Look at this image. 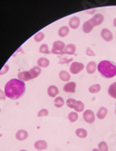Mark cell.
I'll list each match as a JSON object with an SVG mask.
<instances>
[{"instance_id":"cell-10","label":"cell","mask_w":116,"mask_h":151,"mask_svg":"<svg viewBox=\"0 0 116 151\" xmlns=\"http://www.w3.org/2000/svg\"><path fill=\"white\" fill-rule=\"evenodd\" d=\"M80 19L78 17H76V16H73L70 19V21H69V26H70V28H72V29H77L79 27V25H80Z\"/></svg>"},{"instance_id":"cell-32","label":"cell","mask_w":116,"mask_h":151,"mask_svg":"<svg viewBox=\"0 0 116 151\" xmlns=\"http://www.w3.org/2000/svg\"><path fill=\"white\" fill-rule=\"evenodd\" d=\"M48 114H49V112H48V110L47 109H42L39 110V112L37 113V116L41 118V117H46Z\"/></svg>"},{"instance_id":"cell-39","label":"cell","mask_w":116,"mask_h":151,"mask_svg":"<svg viewBox=\"0 0 116 151\" xmlns=\"http://www.w3.org/2000/svg\"><path fill=\"white\" fill-rule=\"evenodd\" d=\"M92 151H99V148H94Z\"/></svg>"},{"instance_id":"cell-42","label":"cell","mask_w":116,"mask_h":151,"mask_svg":"<svg viewBox=\"0 0 116 151\" xmlns=\"http://www.w3.org/2000/svg\"><path fill=\"white\" fill-rule=\"evenodd\" d=\"M0 111H1V109H0Z\"/></svg>"},{"instance_id":"cell-14","label":"cell","mask_w":116,"mask_h":151,"mask_svg":"<svg viewBox=\"0 0 116 151\" xmlns=\"http://www.w3.org/2000/svg\"><path fill=\"white\" fill-rule=\"evenodd\" d=\"M107 114H108V109H107V108L101 107V108L99 109L98 111H97L96 116H97V118H98L99 120H103V119H105V117L107 116Z\"/></svg>"},{"instance_id":"cell-13","label":"cell","mask_w":116,"mask_h":151,"mask_svg":"<svg viewBox=\"0 0 116 151\" xmlns=\"http://www.w3.org/2000/svg\"><path fill=\"white\" fill-rule=\"evenodd\" d=\"M76 51V45L74 44H68L65 45V48H64V54L66 55H74Z\"/></svg>"},{"instance_id":"cell-8","label":"cell","mask_w":116,"mask_h":151,"mask_svg":"<svg viewBox=\"0 0 116 151\" xmlns=\"http://www.w3.org/2000/svg\"><path fill=\"white\" fill-rule=\"evenodd\" d=\"M90 21H91L94 26H99L104 22V16L102 14H96L90 19Z\"/></svg>"},{"instance_id":"cell-6","label":"cell","mask_w":116,"mask_h":151,"mask_svg":"<svg viewBox=\"0 0 116 151\" xmlns=\"http://www.w3.org/2000/svg\"><path fill=\"white\" fill-rule=\"evenodd\" d=\"M100 35H101L103 40L106 41V42H111V41H112V39H113L112 32L107 28H104V29L101 30Z\"/></svg>"},{"instance_id":"cell-30","label":"cell","mask_w":116,"mask_h":151,"mask_svg":"<svg viewBox=\"0 0 116 151\" xmlns=\"http://www.w3.org/2000/svg\"><path fill=\"white\" fill-rule=\"evenodd\" d=\"M99 151H109V146L105 141H101L99 144Z\"/></svg>"},{"instance_id":"cell-28","label":"cell","mask_w":116,"mask_h":151,"mask_svg":"<svg viewBox=\"0 0 116 151\" xmlns=\"http://www.w3.org/2000/svg\"><path fill=\"white\" fill-rule=\"evenodd\" d=\"M78 114H77L76 111H72V112H70L69 115H68V120L71 122H75L77 120H78Z\"/></svg>"},{"instance_id":"cell-23","label":"cell","mask_w":116,"mask_h":151,"mask_svg":"<svg viewBox=\"0 0 116 151\" xmlns=\"http://www.w3.org/2000/svg\"><path fill=\"white\" fill-rule=\"evenodd\" d=\"M73 109L76 111V112H84V111H85V104H84L82 101L76 100Z\"/></svg>"},{"instance_id":"cell-3","label":"cell","mask_w":116,"mask_h":151,"mask_svg":"<svg viewBox=\"0 0 116 151\" xmlns=\"http://www.w3.org/2000/svg\"><path fill=\"white\" fill-rule=\"evenodd\" d=\"M64 48H65V45L62 41H55L53 43V47L52 50H51V53L61 57L62 55H64Z\"/></svg>"},{"instance_id":"cell-12","label":"cell","mask_w":116,"mask_h":151,"mask_svg":"<svg viewBox=\"0 0 116 151\" xmlns=\"http://www.w3.org/2000/svg\"><path fill=\"white\" fill-rule=\"evenodd\" d=\"M18 79L22 82H28L30 80H33L29 73V71H20L18 73Z\"/></svg>"},{"instance_id":"cell-5","label":"cell","mask_w":116,"mask_h":151,"mask_svg":"<svg viewBox=\"0 0 116 151\" xmlns=\"http://www.w3.org/2000/svg\"><path fill=\"white\" fill-rule=\"evenodd\" d=\"M83 119L87 123H93L96 119V114L91 109H86L83 112Z\"/></svg>"},{"instance_id":"cell-31","label":"cell","mask_w":116,"mask_h":151,"mask_svg":"<svg viewBox=\"0 0 116 151\" xmlns=\"http://www.w3.org/2000/svg\"><path fill=\"white\" fill-rule=\"evenodd\" d=\"M75 103H76V100L74 99V98H69V99L66 101L67 107H68V108H70V109H73V108H74Z\"/></svg>"},{"instance_id":"cell-38","label":"cell","mask_w":116,"mask_h":151,"mask_svg":"<svg viewBox=\"0 0 116 151\" xmlns=\"http://www.w3.org/2000/svg\"><path fill=\"white\" fill-rule=\"evenodd\" d=\"M113 26H114V27H116V18L113 19Z\"/></svg>"},{"instance_id":"cell-18","label":"cell","mask_w":116,"mask_h":151,"mask_svg":"<svg viewBox=\"0 0 116 151\" xmlns=\"http://www.w3.org/2000/svg\"><path fill=\"white\" fill-rule=\"evenodd\" d=\"M41 70H41L40 67L35 66V67H33L30 70H28V71H29V73H30L32 79H35L36 77L39 76V74L41 73Z\"/></svg>"},{"instance_id":"cell-17","label":"cell","mask_w":116,"mask_h":151,"mask_svg":"<svg viewBox=\"0 0 116 151\" xmlns=\"http://www.w3.org/2000/svg\"><path fill=\"white\" fill-rule=\"evenodd\" d=\"M48 94L50 97H57L59 94V88L56 85H49L48 88Z\"/></svg>"},{"instance_id":"cell-25","label":"cell","mask_w":116,"mask_h":151,"mask_svg":"<svg viewBox=\"0 0 116 151\" xmlns=\"http://www.w3.org/2000/svg\"><path fill=\"white\" fill-rule=\"evenodd\" d=\"M100 89H101L100 84H99V83H96V84H93V85H91V86H89V88H88V91H89L91 94H97V93H99V92L100 91Z\"/></svg>"},{"instance_id":"cell-4","label":"cell","mask_w":116,"mask_h":151,"mask_svg":"<svg viewBox=\"0 0 116 151\" xmlns=\"http://www.w3.org/2000/svg\"><path fill=\"white\" fill-rule=\"evenodd\" d=\"M85 69V65L82 62H72L70 65V71L72 74H78Z\"/></svg>"},{"instance_id":"cell-37","label":"cell","mask_w":116,"mask_h":151,"mask_svg":"<svg viewBox=\"0 0 116 151\" xmlns=\"http://www.w3.org/2000/svg\"><path fill=\"white\" fill-rule=\"evenodd\" d=\"M96 9H89V10H86V12L87 13V14H94V13H96Z\"/></svg>"},{"instance_id":"cell-35","label":"cell","mask_w":116,"mask_h":151,"mask_svg":"<svg viewBox=\"0 0 116 151\" xmlns=\"http://www.w3.org/2000/svg\"><path fill=\"white\" fill-rule=\"evenodd\" d=\"M86 54L87 56H89V57H94V56H96V55H95V52H94L91 48H90V47L86 48Z\"/></svg>"},{"instance_id":"cell-27","label":"cell","mask_w":116,"mask_h":151,"mask_svg":"<svg viewBox=\"0 0 116 151\" xmlns=\"http://www.w3.org/2000/svg\"><path fill=\"white\" fill-rule=\"evenodd\" d=\"M39 52L42 54H46V55H48V54L51 53V51L49 50V47H48V45L47 44H43V45H40Z\"/></svg>"},{"instance_id":"cell-22","label":"cell","mask_w":116,"mask_h":151,"mask_svg":"<svg viewBox=\"0 0 116 151\" xmlns=\"http://www.w3.org/2000/svg\"><path fill=\"white\" fill-rule=\"evenodd\" d=\"M69 32H70V27H68V26H61L59 29V31H58V34H59L61 37L67 36L69 35Z\"/></svg>"},{"instance_id":"cell-33","label":"cell","mask_w":116,"mask_h":151,"mask_svg":"<svg viewBox=\"0 0 116 151\" xmlns=\"http://www.w3.org/2000/svg\"><path fill=\"white\" fill-rule=\"evenodd\" d=\"M70 62H73V58H61L60 61H59V63H60L61 65H63V64H68V63H70Z\"/></svg>"},{"instance_id":"cell-36","label":"cell","mask_w":116,"mask_h":151,"mask_svg":"<svg viewBox=\"0 0 116 151\" xmlns=\"http://www.w3.org/2000/svg\"><path fill=\"white\" fill-rule=\"evenodd\" d=\"M5 98H6L5 91H3L2 89H0V100H5Z\"/></svg>"},{"instance_id":"cell-2","label":"cell","mask_w":116,"mask_h":151,"mask_svg":"<svg viewBox=\"0 0 116 151\" xmlns=\"http://www.w3.org/2000/svg\"><path fill=\"white\" fill-rule=\"evenodd\" d=\"M99 73L105 78H113L116 75V65L110 60H102L98 64Z\"/></svg>"},{"instance_id":"cell-20","label":"cell","mask_w":116,"mask_h":151,"mask_svg":"<svg viewBox=\"0 0 116 151\" xmlns=\"http://www.w3.org/2000/svg\"><path fill=\"white\" fill-rule=\"evenodd\" d=\"M108 94L109 96L116 99V82L112 83L111 85L109 86V89H108Z\"/></svg>"},{"instance_id":"cell-15","label":"cell","mask_w":116,"mask_h":151,"mask_svg":"<svg viewBox=\"0 0 116 151\" xmlns=\"http://www.w3.org/2000/svg\"><path fill=\"white\" fill-rule=\"evenodd\" d=\"M35 148L37 149V150H39V151L47 149L48 148V143L45 140H37L35 143Z\"/></svg>"},{"instance_id":"cell-16","label":"cell","mask_w":116,"mask_h":151,"mask_svg":"<svg viewBox=\"0 0 116 151\" xmlns=\"http://www.w3.org/2000/svg\"><path fill=\"white\" fill-rule=\"evenodd\" d=\"M49 64H50V61L47 58H38V60H37V66L40 67L41 69L48 67Z\"/></svg>"},{"instance_id":"cell-26","label":"cell","mask_w":116,"mask_h":151,"mask_svg":"<svg viewBox=\"0 0 116 151\" xmlns=\"http://www.w3.org/2000/svg\"><path fill=\"white\" fill-rule=\"evenodd\" d=\"M54 105L56 108H61L64 105V99L61 96H57L54 99Z\"/></svg>"},{"instance_id":"cell-9","label":"cell","mask_w":116,"mask_h":151,"mask_svg":"<svg viewBox=\"0 0 116 151\" xmlns=\"http://www.w3.org/2000/svg\"><path fill=\"white\" fill-rule=\"evenodd\" d=\"M75 89H76V83L74 82H68L63 86V90L66 93H75Z\"/></svg>"},{"instance_id":"cell-7","label":"cell","mask_w":116,"mask_h":151,"mask_svg":"<svg viewBox=\"0 0 116 151\" xmlns=\"http://www.w3.org/2000/svg\"><path fill=\"white\" fill-rule=\"evenodd\" d=\"M15 136H16L17 140H19V141H24V140H26L28 138L29 134H28V132H27L26 130L21 129V130H19L18 132L16 133Z\"/></svg>"},{"instance_id":"cell-21","label":"cell","mask_w":116,"mask_h":151,"mask_svg":"<svg viewBox=\"0 0 116 151\" xmlns=\"http://www.w3.org/2000/svg\"><path fill=\"white\" fill-rule=\"evenodd\" d=\"M59 77H60V79L61 81L68 83L70 81V79H71V74L66 70H61L60 73H59Z\"/></svg>"},{"instance_id":"cell-29","label":"cell","mask_w":116,"mask_h":151,"mask_svg":"<svg viewBox=\"0 0 116 151\" xmlns=\"http://www.w3.org/2000/svg\"><path fill=\"white\" fill-rule=\"evenodd\" d=\"M45 38V34L43 32H38L37 34L34 36V39H35V41L37 42V43H39L41 42L43 39Z\"/></svg>"},{"instance_id":"cell-41","label":"cell","mask_w":116,"mask_h":151,"mask_svg":"<svg viewBox=\"0 0 116 151\" xmlns=\"http://www.w3.org/2000/svg\"><path fill=\"white\" fill-rule=\"evenodd\" d=\"M20 151H27V150H24V149H22V150H20Z\"/></svg>"},{"instance_id":"cell-40","label":"cell","mask_w":116,"mask_h":151,"mask_svg":"<svg viewBox=\"0 0 116 151\" xmlns=\"http://www.w3.org/2000/svg\"><path fill=\"white\" fill-rule=\"evenodd\" d=\"M115 106H116V103H115ZM115 115H116V109H115Z\"/></svg>"},{"instance_id":"cell-11","label":"cell","mask_w":116,"mask_h":151,"mask_svg":"<svg viewBox=\"0 0 116 151\" xmlns=\"http://www.w3.org/2000/svg\"><path fill=\"white\" fill-rule=\"evenodd\" d=\"M98 70V64L95 61H90L86 65V71L88 74H93Z\"/></svg>"},{"instance_id":"cell-24","label":"cell","mask_w":116,"mask_h":151,"mask_svg":"<svg viewBox=\"0 0 116 151\" xmlns=\"http://www.w3.org/2000/svg\"><path fill=\"white\" fill-rule=\"evenodd\" d=\"M75 134L76 136H78L79 138H86L87 136V131L84 128H78L75 131Z\"/></svg>"},{"instance_id":"cell-19","label":"cell","mask_w":116,"mask_h":151,"mask_svg":"<svg viewBox=\"0 0 116 151\" xmlns=\"http://www.w3.org/2000/svg\"><path fill=\"white\" fill-rule=\"evenodd\" d=\"M94 27H95V26L93 25L91 21L88 19V21H86L85 23H84V25H83V31H84V32H86V34H89V32H91V31L93 30Z\"/></svg>"},{"instance_id":"cell-1","label":"cell","mask_w":116,"mask_h":151,"mask_svg":"<svg viewBox=\"0 0 116 151\" xmlns=\"http://www.w3.org/2000/svg\"><path fill=\"white\" fill-rule=\"evenodd\" d=\"M25 89L26 86L24 82L19 79H11L5 85V94L9 99L16 100L23 96Z\"/></svg>"},{"instance_id":"cell-34","label":"cell","mask_w":116,"mask_h":151,"mask_svg":"<svg viewBox=\"0 0 116 151\" xmlns=\"http://www.w3.org/2000/svg\"><path fill=\"white\" fill-rule=\"evenodd\" d=\"M9 66L8 64H5L3 66V68H2V70L0 71V75H4L5 73H7L9 71Z\"/></svg>"}]
</instances>
